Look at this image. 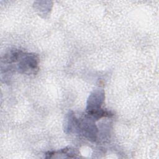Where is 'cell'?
<instances>
[{
	"instance_id": "obj_1",
	"label": "cell",
	"mask_w": 159,
	"mask_h": 159,
	"mask_svg": "<svg viewBox=\"0 0 159 159\" xmlns=\"http://www.w3.org/2000/svg\"><path fill=\"white\" fill-rule=\"evenodd\" d=\"M1 65V75H11L14 71L27 75H35L39 70V58L34 53L14 49L2 57Z\"/></svg>"
},
{
	"instance_id": "obj_2",
	"label": "cell",
	"mask_w": 159,
	"mask_h": 159,
	"mask_svg": "<svg viewBox=\"0 0 159 159\" xmlns=\"http://www.w3.org/2000/svg\"><path fill=\"white\" fill-rule=\"evenodd\" d=\"M95 122L85 113L78 116L71 111L65 117L64 130L66 134H77L90 142H96L99 139V130Z\"/></svg>"
},
{
	"instance_id": "obj_3",
	"label": "cell",
	"mask_w": 159,
	"mask_h": 159,
	"mask_svg": "<svg viewBox=\"0 0 159 159\" xmlns=\"http://www.w3.org/2000/svg\"><path fill=\"white\" fill-rule=\"evenodd\" d=\"M105 93L104 89L98 88L93 91L86 102L85 114L92 119L97 121L102 118H110L113 114L102 107L104 102Z\"/></svg>"
},
{
	"instance_id": "obj_4",
	"label": "cell",
	"mask_w": 159,
	"mask_h": 159,
	"mask_svg": "<svg viewBox=\"0 0 159 159\" xmlns=\"http://www.w3.org/2000/svg\"><path fill=\"white\" fill-rule=\"evenodd\" d=\"M79 152L73 148L65 147L59 150L48 151L45 153V158H76L78 157Z\"/></svg>"
}]
</instances>
